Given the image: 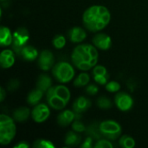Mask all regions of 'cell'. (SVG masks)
Masks as SVG:
<instances>
[{"label":"cell","mask_w":148,"mask_h":148,"mask_svg":"<svg viewBox=\"0 0 148 148\" xmlns=\"http://www.w3.org/2000/svg\"><path fill=\"white\" fill-rule=\"evenodd\" d=\"M50 114V110L46 104H37L31 112V117L36 123H42L48 120Z\"/></svg>","instance_id":"8"},{"label":"cell","mask_w":148,"mask_h":148,"mask_svg":"<svg viewBox=\"0 0 148 148\" xmlns=\"http://www.w3.org/2000/svg\"><path fill=\"white\" fill-rule=\"evenodd\" d=\"M90 107H91V101L84 96L78 97L73 103V109L76 114L83 113L87 111Z\"/></svg>","instance_id":"15"},{"label":"cell","mask_w":148,"mask_h":148,"mask_svg":"<svg viewBox=\"0 0 148 148\" xmlns=\"http://www.w3.org/2000/svg\"><path fill=\"white\" fill-rule=\"evenodd\" d=\"M110 19L109 10L102 5H93L88 8L82 16L85 27L92 32H97L106 28Z\"/></svg>","instance_id":"1"},{"label":"cell","mask_w":148,"mask_h":148,"mask_svg":"<svg viewBox=\"0 0 148 148\" xmlns=\"http://www.w3.org/2000/svg\"><path fill=\"white\" fill-rule=\"evenodd\" d=\"M29 114L30 111L26 107H20L16 108L12 114L13 119L17 122H25L29 119Z\"/></svg>","instance_id":"19"},{"label":"cell","mask_w":148,"mask_h":148,"mask_svg":"<svg viewBox=\"0 0 148 148\" xmlns=\"http://www.w3.org/2000/svg\"><path fill=\"white\" fill-rule=\"evenodd\" d=\"M33 147L35 148H54L55 145L50 141V140H43V139H40L37 140L34 142L33 144Z\"/></svg>","instance_id":"26"},{"label":"cell","mask_w":148,"mask_h":148,"mask_svg":"<svg viewBox=\"0 0 148 148\" xmlns=\"http://www.w3.org/2000/svg\"><path fill=\"white\" fill-rule=\"evenodd\" d=\"M95 148H112L113 145L110 141L107 140H100L99 141L96 142V144L95 145Z\"/></svg>","instance_id":"30"},{"label":"cell","mask_w":148,"mask_h":148,"mask_svg":"<svg viewBox=\"0 0 148 148\" xmlns=\"http://www.w3.org/2000/svg\"><path fill=\"white\" fill-rule=\"evenodd\" d=\"M100 132L102 136L108 140H115L121 134V125L114 121H105L101 122Z\"/></svg>","instance_id":"6"},{"label":"cell","mask_w":148,"mask_h":148,"mask_svg":"<svg viewBox=\"0 0 148 148\" xmlns=\"http://www.w3.org/2000/svg\"><path fill=\"white\" fill-rule=\"evenodd\" d=\"M98 56L99 54L95 46L90 44H79L74 49L71 55V60L78 69L87 71L97 64Z\"/></svg>","instance_id":"2"},{"label":"cell","mask_w":148,"mask_h":148,"mask_svg":"<svg viewBox=\"0 0 148 148\" xmlns=\"http://www.w3.org/2000/svg\"><path fill=\"white\" fill-rule=\"evenodd\" d=\"M81 142V136L76 134V132H69L65 137L64 143L68 147H75L77 146Z\"/></svg>","instance_id":"22"},{"label":"cell","mask_w":148,"mask_h":148,"mask_svg":"<svg viewBox=\"0 0 148 148\" xmlns=\"http://www.w3.org/2000/svg\"><path fill=\"white\" fill-rule=\"evenodd\" d=\"M5 95H6V93H5V90L3 89V88H0V101H3L4 98H5Z\"/></svg>","instance_id":"34"},{"label":"cell","mask_w":148,"mask_h":148,"mask_svg":"<svg viewBox=\"0 0 148 148\" xmlns=\"http://www.w3.org/2000/svg\"><path fill=\"white\" fill-rule=\"evenodd\" d=\"M51 87H52L51 78L46 74H42L38 77V80L36 82V88L44 93V92H47Z\"/></svg>","instance_id":"20"},{"label":"cell","mask_w":148,"mask_h":148,"mask_svg":"<svg viewBox=\"0 0 148 148\" xmlns=\"http://www.w3.org/2000/svg\"><path fill=\"white\" fill-rule=\"evenodd\" d=\"M42 94H43V92L37 88L36 89H33L32 91L29 92V94L27 96V102L30 106L37 105L42 97Z\"/></svg>","instance_id":"21"},{"label":"cell","mask_w":148,"mask_h":148,"mask_svg":"<svg viewBox=\"0 0 148 148\" xmlns=\"http://www.w3.org/2000/svg\"><path fill=\"white\" fill-rule=\"evenodd\" d=\"M106 89L108 92H111V93L118 92L121 89V85H120L119 82L112 81V82H109L108 83L106 84Z\"/></svg>","instance_id":"28"},{"label":"cell","mask_w":148,"mask_h":148,"mask_svg":"<svg viewBox=\"0 0 148 148\" xmlns=\"http://www.w3.org/2000/svg\"><path fill=\"white\" fill-rule=\"evenodd\" d=\"M70 91L66 86H52L46 92V98L49 106L56 110L64 108L70 100Z\"/></svg>","instance_id":"3"},{"label":"cell","mask_w":148,"mask_h":148,"mask_svg":"<svg viewBox=\"0 0 148 148\" xmlns=\"http://www.w3.org/2000/svg\"><path fill=\"white\" fill-rule=\"evenodd\" d=\"M98 90H99L98 87L95 86V85H94V84H90V85H88L86 88V92L89 95H96L97 92H98Z\"/></svg>","instance_id":"31"},{"label":"cell","mask_w":148,"mask_h":148,"mask_svg":"<svg viewBox=\"0 0 148 148\" xmlns=\"http://www.w3.org/2000/svg\"><path fill=\"white\" fill-rule=\"evenodd\" d=\"M69 36L72 42L79 43L85 40L87 36L86 31L81 27H74L69 31Z\"/></svg>","instance_id":"16"},{"label":"cell","mask_w":148,"mask_h":148,"mask_svg":"<svg viewBox=\"0 0 148 148\" xmlns=\"http://www.w3.org/2000/svg\"><path fill=\"white\" fill-rule=\"evenodd\" d=\"M55 63V57L51 51L43 50L38 56V66L42 70L47 71L50 69Z\"/></svg>","instance_id":"10"},{"label":"cell","mask_w":148,"mask_h":148,"mask_svg":"<svg viewBox=\"0 0 148 148\" xmlns=\"http://www.w3.org/2000/svg\"><path fill=\"white\" fill-rule=\"evenodd\" d=\"M0 63L3 69H9L15 63V54L11 49H4L0 54Z\"/></svg>","instance_id":"13"},{"label":"cell","mask_w":148,"mask_h":148,"mask_svg":"<svg viewBox=\"0 0 148 148\" xmlns=\"http://www.w3.org/2000/svg\"><path fill=\"white\" fill-rule=\"evenodd\" d=\"M82 148H90L93 147V137H88L81 146Z\"/></svg>","instance_id":"32"},{"label":"cell","mask_w":148,"mask_h":148,"mask_svg":"<svg viewBox=\"0 0 148 148\" xmlns=\"http://www.w3.org/2000/svg\"><path fill=\"white\" fill-rule=\"evenodd\" d=\"M14 147L15 148H28L29 147V145H28L26 142L23 141V142H20V143L16 144V145Z\"/></svg>","instance_id":"35"},{"label":"cell","mask_w":148,"mask_h":148,"mask_svg":"<svg viewBox=\"0 0 148 148\" xmlns=\"http://www.w3.org/2000/svg\"><path fill=\"white\" fill-rule=\"evenodd\" d=\"M75 112L71 110H64L57 116V123L61 127H67L75 119Z\"/></svg>","instance_id":"14"},{"label":"cell","mask_w":148,"mask_h":148,"mask_svg":"<svg viewBox=\"0 0 148 148\" xmlns=\"http://www.w3.org/2000/svg\"><path fill=\"white\" fill-rule=\"evenodd\" d=\"M16 135V125L14 119L2 114L0 115V144H10Z\"/></svg>","instance_id":"4"},{"label":"cell","mask_w":148,"mask_h":148,"mask_svg":"<svg viewBox=\"0 0 148 148\" xmlns=\"http://www.w3.org/2000/svg\"><path fill=\"white\" fill-rule=\"evenodd\" d=\"M52 74L57 82L61 83H67L74 78L75 69L69 62H60L53 67Z\"/></svg>","instance_id":"5"},{"label":"cell","mask_w":148,"mask_h":148,"mask_svg":"<svg viewBox=\"0 0 148 148\" xmlns=\"http://www.w3.org/2000/svg\"><path fill=\"white\" fill-rule=\"evenodd\" d=\"M18 85H19V83H18V82L16 80H12V81L10 82L8 88H9V90L12 91V90H15L18 87Z\"/></svg>","instance_id":"33"},{"label":"cell","mask_w":148,"mask_h":148,"mask_svg":"<svg viewBox=\"0 0 148 148\" xmlns=\"http://www.w3.org/2000/svg\"><path fill=\"white\" fill-rule=\"evenodd\" d=\"M119 145L123 148H134L135 147V140L129 135H123L119 140Z\"/></svg>","instance_id":"24"},{"label":"cell","mask_w":148,"mask_h":148,"mask_svg":"<svg viewBox=\"0 0 148 148\" xmlns=\"http://www.w3.org/2000/svg\"><path fill=\"white\" fill-rule=\"evenodd\" d=\"M19 54L24 60L29 62H32L39 56L37 49L30 45H25L24 47H23Z\"/></svg>","instance_id":"17"},{"label":"cell","mask_w":148,"mask_h":148,"mask_svg":"<svg viewBox=\"0 0 148 148\" xmlns=\"http://www.w3.org/2000/svg\"><path fill=\"white\" fill-rule=\"evenodd\" d=\"M114 102L117 108L121 111H128L134 105L133 98L127 93L120 92L114 97Z\"/></svg>","instance_id":"9"},{"label":"cell","mask_w":148,"mask_h":148,"mask_svg":"<svg viewBox=\"0 0 148 148\" xmlns=\"http://www.w3.org/2000/svg\"><path fill=\"white\" fill-rule=\"evenodd\" d=\"M72 128L76 133H82L83 131H85V126H84V124L81 121H79V120H75V121H73Z\"/></svg>","instance_id":"29"},{"label":"cell","mask_w":148,"mask_h":148,"mask_svg":"<svg viewBox=\"0 0 148 148\" xmlns=\"http://www.w3.org/2000/svg\"><path fill=\"white\" fill-rule=\"evenodd\" d=\"M94 79L95 82H97L100 85H106L108 83L109 75L108 73V70L105 67L101 65H95L93 70Z\"/></svg>","instance_id":"12"},{"label":"cell","mask_w":148,"mask_h":148,"mask_svg":"<svg viewBox=\"0 0 148 148\" xmlns=\"http://www.w3.org/2000/svg\"><path fill=\"white\" fill-rule=\"evenodd\" d=\"M94 45L101 50H108L111 48L112 40L111 37L105 33H98L93 38Z\"/></svg>","instance_id":"11"},{"label":"cell","mask_w":148,"mask_h":148,"mask_svg":"<svg viewBox=\"0 0 148 148\" xmlns=\"http://www.w3.org/2000/svg\"><path fill=\"white\" fill-rule=\"evenodd\" d=\"M53 46L57 49H62L65 45H66V39L62 35H57L54 37L53 39Z\"/></svg>","instance_id":"27"},{"label":"cell","mask_w":148,"mask_h":148,"mask_svg":"<svg viewBox=\"0 0 148 148\" xmlns=\"http://www.w3.org/2000/svg\"><path fill=\"white\" fill-rule=\"evenodd\" d=\"M1 1H4V0H1Z\"/></svg>","instance_id":"36"},{"label":"cell","mask_w":148,"mask_h":148,"mask_svg":"<svg viewBox=\"0 0 148 148\" xmlns=\"http://www.w3.org/2000/svg\"><path fill=\"white\" fill-rule=\"evenodd\" d=\"M13 35L9 28L2 26L0 28V45L2 47H7L12 44Z\"/></svg>","instance_id":"18"},{"label":"cell","mask_w":148,"mask_h":148,"mask_svg":"<svg viewBox=\"0 0 148 148\" xmlns=\"http://www.w3.org/2000/svg\"><path fill=\"white\" fill-rule=\"evenodd\" d=\"M89 75L87 73H81L74 81V85L75 87L77 88H82L84 86H87L89 82Z\"/></svg>","instance_id":"23"},{"label":"cell","mask_w":148,"mask_h":148,"mask_svg":"<svg viewBox=\"0 0 148 148\" xmlns=\"http://www.w3.org/2000/svg\"><path fill=\"white\" fill-rule=\"evenodd\" d=\"M97 105L98 107L101 108V109H104V110H107V109H110L112 108V102H111V100L106 96H101L98 99L97 101Z\"/></svg>","instance_id":"25"},{"label":"cell","mask_w":148,"mask_h":148,"mask_svg":"<svg viewBox=\"0 0 148 148\" xmlns=\"http://www.w3.org/2000/svg\"><path fill=\"white\" fill-rule=\"evenodd\" d=\"M29 35L28 30L23 27L18 28L13 34V49L16 52L20 53L22 48L24 47L29 41Z\"/></svg>","instance_id":"7"}]
</instances>
